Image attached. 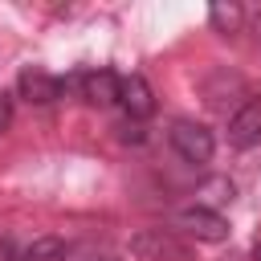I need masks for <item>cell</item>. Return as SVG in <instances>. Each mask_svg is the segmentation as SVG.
Segmentation results:
<instances>
[{"instance_id": "1", "label": "cell", "mask_w": 261, "mask_h": 261, "mask_svg": "<svg viewBox=\"0 0 261 261\" xmlns=\"http://www.w3.org/2000/svg\"><path fill=\"white\" fill-rule=\"evenodd\" d=\"M130 253L139 261H192L188 241H179L171 228H143L130 237Z\"/></svg>"}, {"instance_id": "2", "label": "cell", "mask_w": 261, "mask_h": 261, "mask_svg": "<svg viewBox=\"0 0 261 261\" xmlns=\"http://www.w3.org/2000/svg\"><path fill=\"white\" fill-rule=\"evenodd\" d=\"M167 139H171V151H175L184 163H208V159H212V151H216L212 130H208L204 122H192V118L171 122Z\"/></svg>"}, {"instance_id": "3", "label": "cell", "mask_w": 261, "mask_h": 261, "mask_svg": "<svg viewBox=\"0 0 261 261\" xmlns=\"http://www.w3.org/2000/svg\"><path fill=\"white\" fill-rule=\"evenodd\" d=\"M175 228L204 241V245H220L228 241V220L216 212V208H204V204H192V208H179L175 212Z\"/></svg>"}, {"instance_id": "4", "label": "cell", "mask_w": 261, "mask_h": 261, "mask_svg": "<svg viewBox=\"0 0 261 261\" xmlns=\"http://www.w3.org/2000/svg\"><path fill=\"white\" fill-rule=\"evenodd\" d=\"M16 94H20L24 102H33V106H53V102L61 98V82H57L49 69L29 65V69H20V77H16Z\"/></svg>"}, {"instance_id": "5", "label": "cell", "mask_w": 261, "mask_h": 261, "mask_svg": "<svg viewBox=\"0 0 261 261\" xmlns=\"http://www.w3.org/2000/svg\"><path fill=\"white\" fill-rule=\"evenodd\" d=\"M261 143V98H249L232 118H228V147L253 151Z\"/></svg>"}, {"instance_id": "6", "label": "cell", "mask_w": 261, "mask_h": 261, "mask_svg": "<svg viewBox=\"0 0 261 261\" xmlns=\"http://www.w3.org/2000/svg\"><path fill=\"white\" fill-rule=\"evenodd\" d=\"M118 106L126 110V118H130V122L151 118V114H155V94H151L147 77H139V73L122 77V82H118Z\"/></svg>"}, {"instance_id": "7", "label": "cell", "mask_w": 261, "mask_h": 261, "mask_svg": "<svg viewBox=\"0 0 261 261\" xmlns=\"http://www.w3.org/2000/svg\"><path fill=\"white\" fill-rule=\"evenodd\" d=\"M118 73L114 69H86L82 73V102L90 106H114L118 102Z\"/></svg>"}, {"instance_id": "8", "label": "cell", "mask_w": 261, "mask_h": 261, "mask_svg": "<svg viewBox=\"0 0 261 261\" xmlns=\"http://www.w3.org/2000/svg\"><path fill=\"white\" fill-rule=\"evenodd\" d=\"M208 20H212V29H216V33L232 37V33H241L245 8H241V4H212V8H208Z\"/></svg>"}, {"instance_id": "9", "label": "cell", "mask_w": 261, "mask_h": 261, "mask_svg": "<svg viewBox=\"0 0 261 261\" xmlns=\"http://www.w3.org/2000/svg\"><path fill=\"white\" fill-rule=\"evenodd\" d=\"M20 261H65V245H61L57 237H37V241L20 253Z\"/></svg>"}, {"instance_id": "10", "label": "cell", "mask_w": 261, "mask_h": 261, "mask_svg": "<svg viewBox=\"0 0 261 261\" xmlns=\"http://www.w3.org/2000/svg\"><path fill=\"white\" fill-rule=\"evenodd\" d=\"M232 179H208L204 184V196H208V204L204 208H212V204H224V200H232Z\"/></svg>"}, {"instance_id": "11", "label": "cell", "mask_w": 261, "mask_h": 261, "mask_svg": "<svg viewBox=\"0 0 261 261\" xmlns=\"http://www.w3.org/2000/svg\"><path fill=\"white\" fill-rule=\"evenodd\" d=\"M122 139H126V143H143V126L126 118V122H122Z\"/></svg>"}, {"instance_id": "12", "label": "cell", "mask_w": 261, "mask_h": 261, "mask_svg": "<svg viewBox=\"0 0 261 261\" xmlns=\"http://www.w3.org/2000/svg\"><path fill=\"white\" fill-rule=\"evenodd\" d=\"M0 261H20V253H16V245H12V237H0Z\"/></svg>"}, {"instance_id": "13", "label": "cell", "mask_w": 261, "mask_h": 261, "mask_svg": "<svg viewBox=\"0 0 261 261\" xmlns=\"http://www.w3.org/2000/svg\"><path fill=\"white\" fill-rule=\"evenodd\" d=\"M8 118H12V98H8V94H0V130L8 126Z\"/></svg>"}, {"instance_id": "14", "label": "cell", "mask_w": 261, "mask_h": 261, "mask_svg": "<svg viewBox=\"0 0 261 261\" xmlns=\"http://www.w3.org/2000/svg\"><path fill=\"white\" fill-rule=\"evenodd\" d=\"M253 41L261 45V12H253Z\"/></svg>"}, {"instance_id": "15", "label": "cell", "mask_w": 261, "mask_h": 261, "mask_svg": "<svg viewBox=\"0 0 261 261\" xmlns=\"http://www.w3.org/2000/svg\"><path fill=\"white\" fill-rule=\"evenodd\" d=\"M253 261H261V241H257V245H253Z\"/></svg>"}, {"instance_id": "16", "label": "cell", "mask_w": 261, "mask_h": 261, "mask_svg": "<svg viewBox=\"0 0 261 261\" xmlns=\"http://www.w3.org/2000/svg\"><path fill=\"white\" fill-rule=\"evenodd\" d=\"M90 261H114V257H90Z\"/></svg>"}]
</instances>
